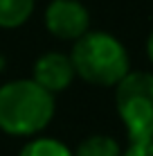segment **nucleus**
I'll list each match as a JSON object with an SVG mask.
<instances>
[{
	"instance_id": "9",
	"label": "nucleus",
	"mask_w": 153,
	"mask_h": 156,
	"mask_svg": "<svg viewBox=\"0 0 153 156\" xmlns=\"http://www.w3.org/2000/svg\"><path fill=\"white\" fill-rule=\"evenodd\" d=\"M122 156H153V138L131 140V145L122 152Z\"/></svg>"
},
{
	"instance_id": "10",
	"label": "nucleus",
	"mask_w": 153,
	"mask_h": 156,
	"mask_svg": "<svg viewBox=\"0 0 153 156\" xmlns=\"http://www.w3.org/2000/svg\"><path fill=\"white\" fill-rule=\"evenodd\" d=\"M146 57H149V61L153 63V32L149 34V39H146Z\"/></svg>"
},
{
	"instance_id": "8",
	"label": "nucleus",
	"mask_w": 153,
	"mask_h": 156,
	"mask_svg": "<svg viewBox=\"0 0 153 156\" xmlns=\"http://www.w3.org/2000/svg\"><path fill=\"white\" fill-rule=\"evenodd\" d=\"M18 156H72V149L56 138H34L20 149Z\"/></svg>"
},
{
	"instance_id": "1",
	"label": "nucleus",
	"mask_w": 153,
	"mask_h": 156,
	"mask_svg": "<svg viewBox=\"0 0 153 156\" xmlns=\"http://www.w3.org/2000/svg\"><path fill=\"white\" fill-rule=\"evenodd\" d=\"M54 115V95L34 79L0 86V129L9 136H36Z\"/></svg>"
},
{
	"instance_id": "6",
	"label": "nucleus",
	"mask_w": 153,
	"mask_h": 156,
	"mask_svg": "<svg viewBox=\"0 0 153 156\" xmlns=\"http://www.w3.org/2000/svg\"><path fill=\"white\" fill-rule=\"evenodd\" d=\"M36 0H0V27L14 30L29 20Z\"/></svg>"
},
{
	"instance_id": "5",
	"label": "nucleus",
	"mask_w": 153,
	"mask_h": 156,
	"mask_svg": "<svg viewBox=\"0 0 153 156\" xmlns=\"http://www.w3.org/2000/svg\"><path fill=\"white\" fill-rule=\"evenodd\" d=\"M75 66H72L70 55L63 52H45L36 59L34 70H32V79L38 86H43L47 93L56 95L63 93L75 79Z\"/></svg>"
},
{
	"instance_id": "4",
	"label": "nucleus",
	"mask_w": 153,
	"mask_h": 156,
	"mask_svg": "<svg viewBox=\"0 0 153 156\" xmlns=\"http://www.w3.org/2000/svg\"><path fill=\"white\" fill-rule=\"evenodd\" d=\"M45 27L54 39L77 41L90 30V14L79 0H52L45 9Z\"/></svg>"
},
{
	"instance_id": "11",
	"label": "nucleus",
	"mask_w": 153,
	"mask_h": 156,
	"mask_svg": "<svg viewBox=\"0 0 153 156\" xmlns=\"http://www.w3.org/2000/svg\"><path fill=\"white\" fill-rule=\"evenodd\" d=\"M2 70H5V57L0 55V73H2Z\"/></svg>"
},
{
	"instance_id": "3",
	"label": "nucleus",
	"mask_w": 153,
	"mask_h": 156,
	"mask_svg": "<svg viewBox=\"0 0 153 156\" xmlns=\"http://www.w3.org/2000/svg\"><path fill=\"white\" fill-rule=\"evenodd\" d=\"M115 104L131 140L153 138V73L128 70L115 86Z\"/></svg>"
},
{
	"instance_id": "2",
	"label": "nucleus",
	"mask_w": 153,
	"mask_h": 156,
	"mask_svg": "<svg viewBox=\"0 0 153 156\" xmlns=\"http://www.w3.org/2000/svg\"><path fill=\"white\" fill-rule=\"evenodd\" d=\"M70 59L75 73L92 86H117L131 70L128 52L122 41L99 30H88L81 39H77Z\"/></svg>"
},
{
	"instance_id": "7",
	"label": "nucleus",
	"mask_w": 153,
	"mask_h": 156,
	"mask_svg": "<svg viewBox=\"0 0 153 156\" xmlns=\"http://www.w3.org/2000/svg\"><path fill=\"white\" fill-rule=\"evenodd\" d=\"M72 156H122V149H119L115 138L95 133V136L83 138L72 152Z\"/></svg>"
}]
</instances>
